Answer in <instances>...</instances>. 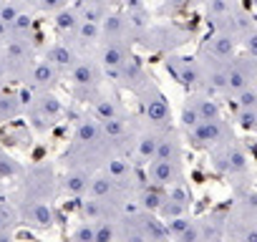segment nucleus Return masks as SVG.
Wrapping results in <instances>:
<instances>
[{"mask_svg": "<svg viewBox=\"0 0 257 242\" xmlns=\"http://www.w3.org/2000/svg\"><path fill=\"white\" fill-rule=\"evenodd\" d=\"M58 194V174L48 162H38L26 167L23 177L18 179V189L13 199L21 202H53Z\"/></svg>", "mask_w": 257, "mask_h": 242, "instance_id": "1", "label": "nucleus"}, {"mask_svg": "<svg viewBox=\"0 0 257 242\" xmlns=\"http://www.w3.org/2000/svg\"><path fill=\"white\" fill-rule=\"evenodd\" d=\"M134 96L139 98L142 116H144V124L147 127H154V129H169L172 127V106H169V98L157 86L154 78H149L139 91H134Z\"/></svg>", "mask_w": 257, "mask_h": 242, "instance_id": "2", "label": "nucleus"}, {"mask_svg": "<svg viewBox=\"0 0 257 242\" xmlns=\"http://www.w3.org/2000/svg\"><path fill=\"white\" fill-rule=\"evenodd\" d=\"M103 71H101V66H98V61L96 58H91V56H83L78 63H76V68L68 73V86H71V96L76 98V101H86V103H91L101 91H103Z\"/></svg>", "mask_w": 257, "mask_h": 242, "instance_id": "3", "label": "nucleus"}, {"mask_svg": "<svg viewBox=\"0 0 257 242\" xmlns=\"http://www.w3.org/2000/svg\"><path fill=\"white\" fill-rule=\"evenodd\" d=\"M63 113H66V106H63V101L53 91L31 93L28 106H26V118H28L31 129H36L41 134L53 129L58 121L63 118Z\"/></svg>", "mask_w": 257, "mask_h": 242, "instance_id": "4", "label": "nucleus"}, {"mask_svg": "<svg viewBox=\"0 0 257 242\" xmlns=\"http://www.w3.org/2000/svg\"><path fill=\"white\" fill-rule=\"evenodd\" d=\"M164 68H167V73H169L179 86H184L189 93L204 88V73H202V63H199L197 56H177V53H169V56L164 58Z\"/></svg>", "mask_w": 257, "mask_h": 242, "instance_id": "5", "label": "nucleus"}, {"mask_svg": "<svg viewBox=\"0 0 257 242\" xmlns=\"http://www.w3.org/2000/svg\"><path fill=\"white\" fill-rule=\"evenodd\" d=\"M187 137H189V144L194 149L212 152V149L232 142V127H229V121L222 116V118L202 121V124H197L192 132H187Z\"/></svg>", "mask_w": 257, "mask_h": 242, "instance_id": "6", "label": "nucleus"}, {"mask_svg": "<svg viewBox=\"0 0 257 242\" xmlns=\"http://www.w3.org/2000/svg\"><path fill=\"white\" fill-rule=\"evenodd\" d=\"M209 164H212L214 172L227 174V177H237V174H244L249 169V159L234 139L217 147V149H212L209 152Z\"/></svg>", "mask_w": 257, "mask_h": 242, "instance_id": "7", "label": "nucleus"}, {"mask_svg": "<svg viewBox=\"0 0 257 242\" xmlns=\"http://www.w3.org/2000/svg\"><path fill=\"white\" fill-rule=\"evenodd\" d=\"M237 51H239V41L234 36L222 33V31H209L204 36V41L199 43L197 56L207 58V61H217V63H229L239 56Z\"/></svg>", "mask_w": 257, "mask_h": 242, "instance_id": "8", "label": "nucleus"}, {"mask_svg": "<svg viewBox=\"0 0 257 242\" xmlns=\"http://www.w3.org/2000/svg\"><path fill=\"white\" fill-rule=\"evenodd\" d=\"M249 88H257V61L242 53L227 66V96L234 98Z\"/></svg>", "mask_w": 257, "mask_h": 242, "instance_id": "9", "label": "nucleus"}, {"mask_svg": "<svg viewBox=\"0 0 257 242\" xmlns=\"http://www.w3.org/2000/svg\"><path fill=\"white\" fill-rule=\"evenodd\" d=\"M16 212H18V222L31 227V229H38V232H46V229H53L56 227V209H53V202H21V199H11Z\"/></svg>", "mask_w": 257, "mask_h": 242, "instance_id": "10", "label": "nucleus"}, {"mask_svg": "<svg viewBox=\"0 0 257 242\" xmlns=\"http://www.w3.org/2000/svg\"><path fill=\"white\" fill-rule=\"evenodd\" d=\"M134 56V51H132V43H126V41H101V46L96 48V61H98V66H101V71H103V78L106 81H111L123 66H126V61Z\"/></svg>", "mask_w": 257, "mask_h": 242, "instance_id": "11", "label": "nucleus"}, {"mask_svg": "<svg viewBox=\"0 0 257 242\" xmlns=\"http://www.w3.org/2000/svg\"><path fill=\"white\" fill-rule=\"evenodd\" d=\"M71 147L76 149H111L106 134H103V127H101V121L93 118L91 113L81 116L76 121V127H73V142ZM113 152V149H111Z\"/></svg>", "mask_w": 257, "mask_h": 242, "instance_id": "12", "label": "nucleus"}, {"mask_svg": "<svg viewBox=\"0 0 257 242\" xmlns=\"http://www.w3.org/2000/svg\"><path fill=\"white\" fill-rule=\"evenodd\" d=\"M81 58H83V53L71 41H53L43 51V61H48L53 68H58L63 76H68Z\"/></svg>", "mask_w": 257, "mask_h": 242, "instance_id": "13", "label": "nucleus"}, {"mask_svg": "<svg viewBox=\"0 0 257 242\" xmlns=\"http://www.w3.org/2000/svg\"><path fill=\"white\" fill-rule=\"evenodd\" d=\"M63 78H66V76H63L58 68H53L48 61L41 58V61H36V63L31 66V71H28L23 86H26L31 93H41V91H53Z\"/></svg>", "mask_w": 257, "mask_h": 242, "instance_id": "14", "label": "nucleus"}, {"mask_svg": "<svg viewBox=\"0 0 257 242\" xmlns=\"http://www.w3.org/2000/svg\"><path fill=\"white\" fill-rule=\"evenodd\" d=\"M28 98H31V91L26 93V86L0 91V124H11V121H18L21 116H26Z\"/></svg>", "mask_w": 257, "mask_h": 242, "instance_id": "15", "label": "nucleus"}, {"mask_svg": "<svg viewBox=\"0 0 257 242\" xmlns=\"http://www.w3.org/2000/svg\"><path fill=\"white\" fill-rule=\"evenodd\" d=\"M149 78H152V76H149L144 61L137 58V56H132V58L126 61V66L111 78V83H116V86H121V88H128V91L134 93V91H139Z\"/></svg>", "mask_w": 257, "mask_h": 242, "instance_id": "16", "label": "nucleus"}, {"mask_svg": "<svg viewBox=\"0 0 257 242\" xmlns=\"http://www.w3.org/2000/svg\"><path fill=\"white\" fill-rule=\"evenodd\" d=\"M184 179V167L182 164H172V162H159L154 159L152 164H147V182L162 189L174 187L177 182Z\"/></svg>", "mask_w": 257, "mask_h": 242, "instance_id": "17", "label": "nucleus"}, {"mask_svg": "<svg viewBox=\"0 0 257 242\" xmlns=\"http://www.w3.org/2000/svg\"><path fill=\"white\" fill-rule=\"evenodd\" d=\"M159 137H162V129H154V127H147V124H144V127L139 129V134H137L132 157H134L139 164H152V162L157 159Z\"/></svg>", "mask_w": 257, "mask_h": 242, "instance_id": "18", "label": "nucleus"}, {"mask_svg": "<svg viewBox=\"0 0 257 242\" xmlns=\"http://www.w3.org/2000/svg\"><path fill=\"white\" fill-rule=\"evenodd\" d=\"M126 113H128V108H126V103H123L116 93L101 91V93L91 101V116L98 118L101 124H103V121H111V118H121V116H126Z\"/></svg>", "mask_w": 257, "mask_h": 242, "instance_id": "19", "label": "nucleus"}, {"mask_svg": "<svg viewBox=\"0 0 257 242\" xmlns=\"http://www.w3.org/2000/svg\"><path fill=\"white\" fill-rule=\"evenodd\" d=\"M101 41H126L134 46V28L123 13H108L101 23Z\"/></svg>", "mask_w": 257, "mask_h": 242, "instance_id": "20", "label": "nucleus"}, {"mask_svg": "<svg viewBox=\"0 0 257 242\" xmlns=\"http://www.w3.org/2000/svg\"><path fill=\"white\" fill-rule=\"evenodd\" d=\"M91 177L93 172H86V169H66L63 177H58V189L68 197H86L88 194V187H91Z\"/></svg>", "mask_w": 257, "mask_h": 242, "instance_id": "21", "label": "nucleus"}, {"mask_svg": "<svg viewBox=\"0 0 257 242\" xmlns=\"http://www.w3.org/2000/svg\"><path fill=\"white\" fill-rule=\"evenodd\" d=\"M184 149H182V137L177 134L174 127L162 129L159 137V149H157V159L159 162H172V164H182Z\"/></svg>", "mask_w": 257, "mask_h": 242, "instance_id": "22", "label": "nucleus"}, {"mask_svg": "<svg viewBox=\"0 0 257 242\" xmlns=\"http://www.w3.org/2000/svg\"><path fill=\"white\" fill-rule=\"evenodd\" d=\"M51 26H53V33H56L58 41H73V36H76V31L81 26V16L71 6V8H63L61 13H56Z\"/></svg>", "mask_w": 257, "mask_h": 242, "instance_id": "23", "label": "nucleus"}, {"mask_svg": "<svg viewBox=\"0 0 257 242\" xmlns=\"http://www.w3.org/2000/svg\"><path fill=\"white\" fill-rule=\"evenodd\" d=\"M71 43H73L83 56L91 53V51H96V48L101 46V26H98V23L81 21V26H78V31H76V36H73Z\"/></svg>", "mask_w": 257, "mask_h": 242, "instance_id": "24", "label": "nucleus"}, {"mask_svg": "<svg viewBox=\"0 0 257 242\" xmlns=\"http://www.w3.org/2000/svg\"><path fill=\"white\" fill-rule=\"evenodd\" d=\"M187 101L197 108V113L202 116V121H212V118H222V108L217 96L207 93V91H192L187 93Z\"/></svg>", "mask_w": 257, "mask_h": 242, "instance_id": "25", "label": "nucleus"}, {"mask_svg": "<svg viewBox=\"0 0 257 242\" xmlns=\"http://www.w3.org/2000/svg\"><path fill=\"white\" fill-rule=\"evenodd\" d=\"M134 199L139 202V209H142V212L159 214L162 204L167 202V189H162V187H154V184L144 182V184H142V189L137 192V197H134Z\"/></svg>", "mask_w": 257, "mask_h": 242, "instance_id": "26", "label": "nucleus"}, {"mask_svg": "<svg viewBox=\"0 0 257 242\" xmlns=\"http://www.w3.org/2000/svg\"><path fill=\"white\" fill-rule=\"evenodd\" d=\"M18 224L21 222H18V212H16L13 202L0 194V242H16L13 232Z\"/></svg>", "mask_w": 257, "mask_h": 242, "instance_id": "27", "label": "nucleus"}, {"mask_svg": "<svg viewBox=\"0 0 257 242\" xmlns=\"http://www.w3.org/2000/svg\"><path fill=\"white\" fill-rule=\"evenodd\" d=\"M81 16V21H88V23H103V18L111 13V6L106 3V0H78V3L73 6Z\"/></svg>", "mask_w": 257, "mask_h": 242, "instance_id": "28", "label": "nucleus"}, {"mask_svg": "<svg viewBox=\"0 0 257 242\" xmlns=\"http://www.w3.org/2000/svg\"><path fill=\"white\" fill-rule=\"evenodd\" d=\"M23 172H26V164L0 147V182H18Z\"/></svg>", "mask_w": 257, "mask_h": 242, "instance_id": "29", "label": "nucleus"}, {"mask_svg": "<svg viewBox=\"0 0 257 242\" xmlns=\"http://www.w3.org/2000/svg\"><path fill=\"white\" fill-rule=\"evenodd\" d=\"M26 11H28V3H26V0H8V3L0 8V23H6V26L11 28Z\"/></svg>", "mask_w": 257, "mask_h": 242, "instance_id": "30", "label": "nucleus"}, {"mask_svg": "<svg viewBox=\"0 0 257 242\" xmlns=\"http://www.w3.org/2000/svg\"><path fill=\"white\" fill-rule=\"evenodd\" d=\"M167 197H169L172 202H177V204H182V207L192 209L194 197H192V189H189V184H187L184 179H182V182H177L174 187H169V189H167Z\"/></svg>", "mask_w": 257, "mask_h": 242, "instance_id": "31", "label": "nucleus"}, {"mask_svg": "<svg viewBox=\"0 0 257 242\" xmlns=\"http://www.w3.org/2000/svg\"><path fill=\"white\" fill-rule=\"evenodd\" d=\"M71 3L73 0H28L31 8H36L38 13H46V16H56L63 8H71Z\"/></svg>", "mask_w": 257, "mask_h": 242, "instance_id": "32", "label": "nucleus"}, {"mask_svg": "<svg viewBox=\"0 0 257 242\" xmlns=\"http://www.w3.org/2000/svg\"><path fill=\"white\" fill-rule=\"evenodd\" d=\"M93 224H96L93 242H118V232H116L113 219H103V222H93Z\"/></svg>", "mask_w": 257, "mask_h": 242, "instance_id": "33", "label": "nucleus"}, {"mask_svg": "<svg viewBox=\"0 0 257 242\" xmlns=\"http://www.w3.org/2000/svg\"><path fill=\"white\" fill-rule=\"evenodd\" d=\"M234 124L244 132L257 134V108H237L234 111Z\"/></svg>", "mask_w": 257, "mask_h": 242, "instance_id": "34", "label": "nucleus"}, {"mask_svg": "<svg viewBox=\"0 0 257 242\" xmlns=\"http://www.w3.org/2000/svg\"><path fill=\"white\" fill-rule=\"evenodd\" d=\"M179 121H182L184 132H192L197 124H202V116L197 113V108H194L187 98H184V106H182V118H179Z\"/></svg>", "mask_w": 257, "mask_h": 242, "instance_id": "35", "label": "nucleus"}, {"mask_svg": "<svg viewBox=\"0 0 257 242\" xmlns=\"http://www.w3.org/2000/svg\"><path fill=\"white\" fill-rule=\"evenodd\" d=\"M93 234H96V224L93 222H81L73 227L71 232V242H93Z\"/></svg>", "mask_w": 257, "mask_h": 242, "instance_id": "36", "label": "nucleus"}, {"mask_svg": "<svg viewBox=\"0 0 257 242\" xmlns=\"http://www.w3.org/2000/svg\"><path fill=\"white\" fill-rule=\"evenodd\" d=\"M239 48H242V53H244V56H249V58H254V61H257V26H254V28H249V31L239 38Z\"/></svg>", "mask_w": 257, "mask_h": 242, "instance_id": "37", "label": "nucleus"}, {"mask_svg": "<svg viewBox=\"0 0 257 242\" xmlns=\"http://www.w3.org/2000/svg\"><path fill=\"white\" fill-rule=\"evenodd\" d=\"M234 101H237V108H257V88H249L234 96Z\"/></svg>", "mask_w": 257, "mask_h": 242, "instance_id": "38", "label": "nucleus"}, {"mask_svg": "<svg viewBox=\"0 0 257 242\" xmlns=\"http://www.w3.org/2000/svg\"><path fill=\"white\" fill-rule=\"evenodd\" d=\"M162 6H164V13L174 16V13H182L189 6V0H162Z\"/></svg>", "mask_w": 257, "mask_h": 242, "instance_id": "39", "label": "nucleus"}, {"mask_svg": "<svg viewBox=\"0 0 257 242\" xmlns=\"http://www.w3.org/2000/svg\"><path fill=\"white\" fill-rule=\"evenodd\" d=\"M8 41H11V31H8V26H6V23H0V48H3Z\"/></svg>", "mask_w": 257, "mask_h": 242, "instance_id": "40", "label": "nucleus"}, {"mask_svg": "<svg viewBox=\"0 0 257 242\" xmlns=\"http://www.w3.org/2000/svg\"><path fill=\"white\" fill-rule=\"evenodd\" d=\"M6 3H8V0H0V8H3V6H6Z\"/></svg>", "mask_w": 257, "mask_h": 242, "instance_id": "41", "label": "nucleus"}, {"mask_svg": "<svg viewBox=\"0 0 257 242\" xmlns=\"http://www.w3.org/2000/svg\"><path fill=\"white\" fill-rule=\"evenodd\" d=\"M106 3H108V6H111V3H116V0H106Z\"/></svg>", "mask_w": 257, "mask_h": 242, "instance_id": "42", "label": "nucleus"}, {"mask_svg": "<svg viewBox=\"0 0 257 242\" xmlns=\"http://www.w3.org/2000/svg\"><path fill=\"white\" fill-rule=\"evenodd\" d=\"M3 88H6V86H3V83H0V91H3Z\"/></svg>", "mask_w": 257, "mask_h": 242, "instance_id": "43", "label": "nucleus"}, {"mask_svg": "<svg viewBox=\"0 0 257 242\" xmlns=\"http://www.w3.org/2000/svg\"><path fill=\"white\" fill-rule=\"evenodd\" d=\"M144 3H149V0H144Z\"/></svg>", "mask_w": 257, "mask_h": 242, "instance_id": "44", "label": "nucleus"}, {"mask_svg": "<svg viewBox=\"0 0 257 242\" xmlns=\"http://www.w3.org/2000/svg\"><path fill=\"white\" fill-rule=\"evenodd\" d=\"M16 242H18V239H16Z\"/></svg>", "mask_w": 257, "mask_h": 242, "instance_id": "45", "label": "nucleus"}]
</instances>
